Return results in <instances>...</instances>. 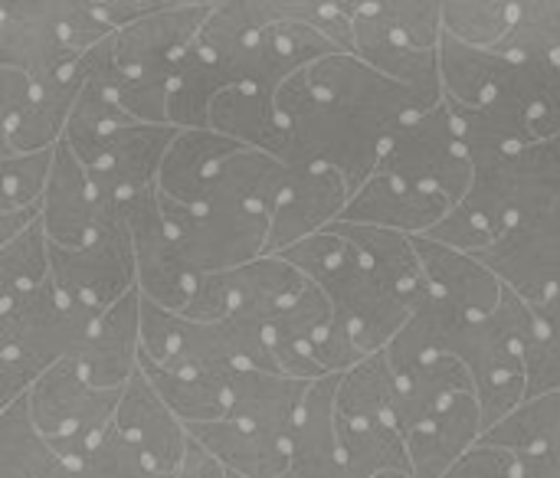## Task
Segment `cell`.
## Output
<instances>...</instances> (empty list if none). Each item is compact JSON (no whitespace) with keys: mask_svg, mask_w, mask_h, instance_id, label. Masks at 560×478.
I'll list each match as a JSON object with an SVG mask.
<instances>
[{"mask_svg":"<svg viewBox=\"0 0 560 478\" xmlns=\"http://www.w3.org/2000/svg\"><path fill=\"white\" fill-rule=\"evenodd\" d=\"M102 210L105 203L98 200L85 164L69 151L66 141H59L52 177L43 197V226H46L49 243L62 249H75L89 243V236L95 233L102 220Z\"/></svg>","mask_w":560,"mask_h":478,"instance_id":"22","label":"cell"},{"mask_svg":"<svg viewBox=\"0 0 560 478\" xmlns=\"http://www.w3.org/2000/svg\"><path fill=\"white\" fill-rule=\"evenodd\" d=\"M532 72V108L528 121L538 141H560V62L525 59Z\"/></svg>","mask_w":560,"mask_h":478,"instance_id":"48","label":"cell"},{"mask_svg":"<svg viewBox=\"0 0 560 478\" xmlns=\"http://www.w3.org/2000/svg\"><path fill=\"white\" fill-rule=\"evenodd\" d=\"M79 53L62 46L56 30L46 23L39 0H3L0 3V66L20 69L33 85H49L75 72Z\"/></svg>","mask_w":560,"mask_h":478,"instance_id":"16","label":"cell"},{"mask_svg":"<svg viewBox=\"0 0 560 478\" xmlns=\"http://www.w3.org/2000/svg\"><path fill=\"white\" fill-rule=\"evenodd\" d=\"M52 279V243L43 220L10 243H0V305L36 292Z\"/></svg>","mask_w":560,"mask_h":478,"instance_id":"42","label":"cell"},{"mask_svg":"<svg viewBox=\"0 0 560 478\" xmlns=\"http://www.w3.org/2000/svg\"><path fill=\"white\" fill-rule=\"evenodd\" d=\"M515 20H518L515 0H446L443 3L446 33L476 49H499L502 39L512 33Z\"/></svg>","mask_w":560,"mask_h":478,"instance_id":"43","label":"cell"},{"mask_svg":"<svg viewBox=\"0 0 560 478\" xmlns=\"http://www.w3.org/2000/svg\"><path fill=\"white\" fill-rule=\"evenodd\" d=\"M463 322H469V318H463L446 299H440L427 285V292L420 295L410 322L404 325V331L387 348V358H390L397 377H407L410 371L450 354L453 338L463 328Z\"/></svg>","mask_w":560,"mask_h":478,"instance_id":"33","label":"cell"},{"mask_svg":"<svg viewBox=\"0 0 560 478\" xmlns=\"http://www.w3.org/2000/svg\"><path fill=\"white\" fill-rule=\"evenodd\" d=\"M338 381L341 374H328L308 387L292 430L289 469L282 478H354L345 463L338 433Z\"/></svg>","mask_w":560,"mask_h":478,"instance_id":"18","label":"cell"},{"mask_svg":"<svg viewBox=\"0 0 560 478\" xmlns=\"http://www.w3.org/2000/svg\"><path fill=\"white\" fill-rule=\"evenodd\" d=\"M535 305L509 289L499 312L479 322H463L453 338L450 354L459 358L472 374L486 433L528 400L525 351L535 338Z\"/></svg>","mask_w":560,"mask_h":478,"instance_id":"4","label":"cell"},{"mask_svg":"<svg viewBox=\"0 0 560 478\" xmlns=\"http://www.w3.org/2000/svg\"><path fill=\"white\" fill-rule=\"evenodd\" d=\"M482 443L509 450L515 456H538L560 446V390L528 397L499 427H492Z\"/></svg>","mask_w":560,"mask_h":478,"instance_id":"41","label":"cell"},{"mask_svg":"<svg viewBox=\"0 0 560 478\" xmlns=\"http://www.w3.org/2000/svg\"><path fill=\"white\" fill-rule=\"evenodd\" d=\"M312 89L338 105L341 112L354 115L358 121L394 135L400 125H407L417 115L433 112L436 105L423 102L417 92L407 85L394 82L390 75L377 72L354 53H335L328 59H318L315 66L305 69Z\"/></svg>","mask_w":560,"mask_h":478,"instance_id":"9","label":"cell"},{"mask_svg":"<svg viewBox=\"0 0 560 478\" xmlns=\"http://www.w3.org/2000/svg\"><path fill=\"white\" fill-rule=\"evenodd\" d=\"M335 318L331 299L318 282L308 279V285L266 322V335L276 354V364L282 374L299 381H322L328 377L318 364V341L328 331Z\"/></svg>","mask_w":560,"mask_h":478,"instance_id":"21","label":"cell"},{"mask_svg":"<svg viewBox=\"0 0 560 478\" xmlns=\"http://www.w3.org/2000/svg\"><path fill=\"white\" fill-rule=\"evenodd\" d=\"M128 125H135V118L118 105V98L105 85L85 79V89H82L72 115H69V125H66L62 141L89 167L102 154V148L108 144V138L118 135Z\"/></svg>","mask_w":560,"mask_h":478,"instance_id":"40","label":"cell"},{"mask_svg":"<svg viewBox=\"0 0 560 478\" xmlns=\"http://www.w3.org/2000/svg\"><path fill=\"white\" fill-rule=\"evenodd\" d=\"M161 194V190H158ZM161 213L197 276H217L269 256V213L243 207H184L161 194Z\"/></svg>","mask_w":560,"mask_h":478,"instance_id":"6","label":"cell"},{"mask_svg":"<svg viewBox=\"0 0 560 478\" xmlns=\"http://www.w3.org/2000/svg\"><path fill=\"white\" fill-rule=\"evenodd\" d=\"M180 128L174 125H128L108 138L102 154L85 167L102 203H128L131 197L158 187L161 164Z\"/></svg>","mask_w":560,"mask_h":478,"instance_id":"13","label":"cell"},{"mask_svg":"<svg viewBox=\"0 0 560 478\" xmlns=\"http://www.w3.org/2000/svg\"><path fill=\"white\" fill-rule=\"evenodd\" d=\"M295 167H289L285 161L259 151V148H240L233 151L217 174L207 184V203H223V207H243V210H259V213H272L289 177Z\"/></svg>","mask_w":560,"mask_h":478,"instance_id":"28","label":"cell"},{"mask_svg":"<svg viewBox=\"0 0 560 478\" xmlns=\"http://www.w3.org/2000/svg\"><path fill=\"white\" fill-rule=\"evenodd\" d=\"M328 230H335L354 253L358 259L381 279L387 282L394 292L407 295V299H420L427 289V272L417 253L413 236L397 233V230H384V226H361V223H331Z\"/></svg>","mask_w":560,"mask_h":478,"instance_id":"29","label":"cell"},{"mask_svg":"<svg viewBox=\"0 0 560 478\" xmlns=\"http://www.w3.org/2000/svg\"><path fill=\"white\" fill-rule=\"evenodd\" d=\"M102 315L66 299L52 279L0 305V410L20 400L52 364L75 358Z\"/></svg>","mask_w":560,"mask_h":478,"instance_id":"2","label":"cell"},{"mask_svg":"<svg viewBox=\"0 0 560 478\" xmlns=\"http://www.w3.org/2000/svg\"><path fill=\"white\" fill-rule=\"evenodd\" d=\"M341 450L354 478H381L390 473H413L407 436L394 420H341Z\"/></svg>","mask_w":560,"mask_h":478,"instance_id":"36","label":"cell"},{"mask_svg":"<svg viewBox=\"0 0 560 478\" xmlns=\"http://www.w3.org/2000/svg\"><path fill=\"white\" fill-rule=\"evenodd\" d=\"M220 276L230 302V318H256V322H269L308 285V279L282 256H262L249 266Z\"/></svg>","mask_w":560,"mask_h":478,"instance_id":"31","label":"cell"},{"mask_svg":"<svg viewBox=\"0 0 560 478\" xmlns=\"http://www.w3.org/2000/svg\"><path fill=\"white\" fill-rule=\"evenodd\" d=\"M141 361V289L115 302L89 331L82 351L75 354L79 371L92 387L125 390L138 374Z\"/></svg>","mask_w":560,"mask_h":478,"instance_id":"19","label":"cell"},{"mask_svg":"<svg viewBox=\"0 0 560 478\" xmlns=\"http://www.w3.org/2000/svg\"><path fill=\"white\" fill-rule=\"evenodd\" d=\"M276 108L289 131L292 167H331L351 194L377 171L390 135L358 121L328 98H322L305 72H295L276 92Z\"/></svg>","mask_w":560,"mask_h":478,"instance_id":"3","label":"cell"},{"mask_svg":"<svg viewBox=\"0 0 560 478\" xmlns=\"http://www.w3.org/2000/svg\"><path fill=\"white\" fill-rule=\"evenodd\" d=\"M276 256H282L305 279H312L325 289V295L331 299V308H335V322H341L348 328L354 348L364 358L387 351L420 302V299H407V295L394 292L387 282H381L335 230L315 233Z\"/></svg>","mask_w":560,"mask_h":478,"instance_id":"1","label":"cell"},{"mask_svg":"<svg viewBox=\"0 0 560 478\" xmlns=\"http://www.w3.org/2000/svg\"><path fill=\"white\" fill-rule=\"evenodd\" d=\"M535 315H538V328L525 351L528 397L560 390V292L555 299L535 305Z\"/></svg>","mask_w":560,"mask_h":478,"instance_id":"47","label":"cell"},{"mask_svg":"<svg viewBox=\"0 0 560 478\" xmlns=\"http://www.w3.org/2000/svg\"><path fill=\"white\" fill-rule=\"evenodd\" d=\"M138 371L151 381V387L161 394V400L177 413V420L184 427L217 423L230 410V384H233L236 371L233 374L197 371V368L167 371V368H158L154 361H148L144 354L138 361Z\"/></svg>","mask_w":560,"mask_h":478,"instance_id":"32","label":"cell"},{"mask_svg":"<svg viewBox=\"0 0 560 478\" xmlns=\"http://www.w3.org/2000/svg\"><path fill=\"white\" fill-rule=\"evenodd\" d=\"M413 243H417L430 292L446 299L469 322H479L499 312L509 289L479 256L433 243L430 236H413Z\"/></svg>","mask_w":560,"mask_h":478,"instance_id":"20","label":"cell"},{"mask_svg":"<svg viewBox=\"0 0 560 478\" xmlns=\"http://www.w3.org/2000/svg\"><path fill=\"white\" fill-rule=\"evenodd\" d=\"M515 59H505L495 49H476L459 43L456 36H443L440 46V75L443 95L456 105H489L499 98Z\"/></svg>","mask_w":560,"mask_h":478,"instance_id":"34","label":"cell"},{"mask_svg":"<svg viewBox=\"0 0 560 478\" xmlns=\"http://www.w3.org/2000/svg\"><path fill=\"white\" fill-rule=\"evenodd\" d=\"M190 440H197L207 453H213L233 476L243 478H282L289 469V440L249 430L236 420L197 423L187 427Z\"/></svg>","mask_w":560,"mask_h":478,"instance_id":"30","label":"cell"},{"mask_svg":"<svg viewBox=\"0 0 560 478\" xmlns=\"http://www.w3.org/2000/svg\"><path fill=\"white\" fill-rule=\"evenodd\" d=\"M115 430L164 476H177L190 446L187 427L177 420V413L161 400V394L151 387V381L138 371L128 387L121 390Z\"/></svg>","mask_w":560,"mask_h":478,"instance_id":"17","label":"cell"},{"mask_svg":"<svg viewBox=\"0 0 560 478\" xmlns=\"http://www.w3.org/2000/svg\"><path fill=\"white\" fill-rule=\"evenodd\" d=\"M131 243H135V259H138V289L148 302L167 308V312H184L197 292V276L180 253L177 240L171 236L164 213H161V194L158 187L131 197L121 203Z\"/></svg>","mask_w":560,"mask_h":478,"instance_id":"10","label":"cell"},{"mask_svg":"<svg viewBox=\"0 0 560 478\" xmlns=\"http://www.w3.org/2000/svg\"><path fill=\"white\" fill-rule=\"evenodd\" d=\"M177 478H233V473H230L213 453H207L197 440H190L187 456H184V466H180Z\"/></svg>","mask_w":560,"mask_h":478,"instance_id":"50","label":"cell"},{"mask_svg":"<svg viewBox=\"0 0 560 478\" xmlns=\"http://www.w3.org/2000/svg\"><path fill=\"white\" fill-rule=\"evenodd\" d=\"M217 3H180L164 0L154 13L135 20L112 36L115 59L125 75L174 79L177 66L197 43L200 30L213 16Z\"/></svg>","mask_w":560,"mask_h":478,"instance_id":"11","label":"cell"},{"mask_svg":"<svg viewBox=\"0 0 560 478\" xmlns=\"http://www.w3.org/2000/svg\"><path fill=\"white\" fill-rule=\"evenodd\" d=\"M223 89H230V79L217 66V59L200 43H194L171 79V98H167L171 125L180 131L210 128V112Z\"/></svg>","mask_w":560,"mask_h":478,"instance_id":"37","label":"cell"},{"mask_svg":"<svg viewBox=\"0 0 560 478\" xmlns=\"http://www.w3.org/2000/svg\"><path fill=\"white\" fill-rule=\"evenodd\" d=\"M400 381V397H397V427L404 436L420 430L427 420H433L453 397L459 394H476L472 374L466 364L453 354H443L417 371H410Z\"/></svg>","mask_w":560,"mask_h":478,"instance_id":"35","label":"cell"},{"mask_svg":"<svg viewBox=\"0 0 560 478\" xmlns=\"http://www.w3.org/2000/svg\"><path fill=\"white\" fill-rule=\"evenodd\" d=\"M52 282L66 299L98 312L138 289V259L121 207L105 203L89 243L75 249L52 246Z\"/></svg>","mask_w":560,"mask_h":478,"instance_id":"7","label":"cell"},{"mask_svg":"<svg viewBox=\"0 0 560 478\" xmlns=\"http://www.w3.org/2000/svg\"><path fill=\"white\" fill-rule=\"evenodd\" d=\"M400 381L387 358L377 351L341 374L338 381V417L341 420H394L397 423Z\"/></svg>","mask_w":560,"mask_h":478,"instance_id":"38","label":"cell"},{"mask_svg":"<svg viewBox=\"0 0 560 478\" xmlns=\"http://www.w3.org/2000/svg\"><path fill=\"white\" fill-rule=\"evenodd\" d=\"M59 463L33 420L26 394L0 410V478H49Z\"/></svg>","mask_w":560,"mask_h":478,"instance_id":"39","label":"cell"},{"mask_svg":"<svg viewBox=\"0 0 560 478\" xmlns=\"http://www.w3.org/2000/svg\"><path fill=\"white\" fill-rule=\"evenodd\" d=\"M33 420L62 463H82L115 427L121 390H102L85 381L75 358L52 364L26 390Z\"/></svg>","mask_w":560,"mask_h":478,"instance_id":"5","label":"cell"},{"mask_svg":"<svg viewBox=\"0 0 560 478\" xmlns=\"http://www.w3.org/2000/svg\"><path fill=\"white\" fill-rule=\"evenodd\" d=\"M450 210L453 203L443 194L423 190L387 171H374L351 194V203L341 213V220L361 223V226H384V230H397L407 236H427L446 220Z\"/></svg>","mask_w":560,"mask_h":478,"instance_id":"15","label":"cell"},{"mask_svg":"<svg viewBox=\"0 0 560 478\" xmlns=\"http://www.w3.org/2000/svg\"><path fill=\"white\" fill-rule=\"evenodd\" d=\"M210 128L246 144V148H259V151L289 164V131H285V121L276 108V92L253 89V85L223 89L213 102Z\"/></svg>","mask_w":560,"mask_h":478,"instance_id":"26","label":"cell"},{"mask_svg":"<svg viewBox=\"0 0 560 478\" xmlns=\"http://www.w3.org/2000/svg\"><path fill=\"white\" fill-rule=\"evenodd\" d=\"M381 478H413V473H390V476H381Z\"/></svg>","mask_w":560,"mask_h":478,"instance_id":"52","label":"cell"},{"mask_svg":"<svg viewBox=\"0 0 560 478\" xmlns=\"http://www.w3.org/2000/svg\"><path fill=\"white\" fill-rule=\"evenodd\" d=\"M522 478H560V446L538 456H522Z\"/></svg>","mask_w":560,"mask_h":478,"instance_id":"51","label":"cell"},{"mask_svg":"<svg viewBox=\"0 0 560 478\" xmlns=\"http://www.w3.org/2000/svg\"><path fill=\"white\" fill-rule=\"evenodd\" d=\"M446 478H522V456L479 440Z\"/></svg>","mask_w":560,"mask_h":478,"instance_id":"49","label":"cell"},{"mask_svg":"<svg viewBox=\"0 0 560 478\" xmlns=\"http://www.w3.org/2000/svg\"><path fill=\"white\" fill-rule=\"evenodd\" d=\"M479 259L528 305H541L560 292V210L518 220Z\"/></svg>","mask_w":560,"mask_h":478,"instance_id":"12","label":"cell"},{"mask_svg":"<svg viewBox=\"0 0 560 478\" xmlns=\"http://www.w3.org/2000/svg\"><path fill=\"white\" fill-rule=\"evenodd\" d=\"M558 62H560V59H558Z\"/></svg>","mask_w":560,"mask_h":478,"instance_id":"54","label":"cell"},{"mask_svg":"<svg viewBox=\"0 0 560 478\" xmlns=\"http://www.w3.org/2000/svg\"><path fill=\"white\" fill-rule=\"evenodd\" d=\"M368 10L390 39L420 53H440L446 36L443 0H371Z\"/></svg>","mask_w":560,"mask_h":478,"instance_id":"44","label":"cell"},{"mask_svg":"<svg viewBox=\"0 0 560 478\" xmlns=\"http://www.w3.org/2000/svg\"><path fill=\"white\" fill-rule=\"evenodd\" d=\"M52 164H56V148L33 151V154H0V210L43 207Z\"/></svg>","mask_w":560,"mask_h":478,"instance_id":"46","label":"cell"},{"mask_svg":"<svg viewBox=\"0 0 560 478\" xmlns=\"http://www.w3.org/2000/svg\"><path fill=\"white\" fill-rule=\"evenodd\" d=\"M243 144L213 131V128H190L177 131L161 174H158V190L184 207H203L207 200V184L217 174V167L240 151Z\"/></svg>","mask_w":560,"mask_h":478,"instance_id":"27","label":"cell"},{"mask_svg":"<svg viewBox=\"0 0 560 478\" xmlns=\"http://www.w3.org/2000/svg\"><path fill=\"white\" fill-rule=\"evenodd\" d=\"M486 436L476 394L453 397L433 420L407 436L413 478H446V473Z\"/></svg>","mask_w":560,"mask_h":478,"instance_id":"24","label":"cell"},{"mask_svg":"<svg viewBox=\"0 0 560 478\" xmlns=\"http://www.w3.org/2000/svg\"><path fill=\"white\" fill-rule=\"evenodd\" d=\"M351 203L348 180L331 167H295L276 210L269 213V256L325 233Z\"/></svg>","mask_w":560,"mask_h":478,"instance_id":"14","label":"cell"},{"mask_svg":"<svg viewBox=\"0 0 560 478\" xmlns=\"http://www.w3.org/2000/svg\"><path fill=\"white\" fill-rule=\"evenodd\" d=\"M377 171H387L423 190L443 194L450 203L466 200L476 180V164L459 144L446 98L433 112L410 118L390 135Z\"/></svg>","mask_w":560,"mask_h":478,"instance_id":"8","label":"cell"},{"mask_svg":"<svg viewBox=\"0 0 560 478\" xmlns=\"http://www.w3.org/2000/svg\"><path fill=\"white\" fill-rule=\"evenodd\" d=\"M315 381H299L276 371H236L230 384V410L226 420H236L249 430L279 436L292 443L295 420L302 413L305 394Z\"/></svg>","mask_w":560,"mask_h":478,"instance_id":"23","label":"cell"},{"mask_svg":"<svg viewBox=\"0 0 560 478\" xmlns=\"http://www.w3.org/2000/svg\"><path fill=\"white\" fill-rule=\"evenodd\" d=\"M233 478H243V476H233Z\"/></svg>","mask_w":560,"mask_h":478,"instance_id":"53","label":"cell"},{"mask_svg":"<svg viewBox=\"0 0 560 478\" xmlns=\"http://www.w3.org/2000/svg\"><path fill=\"white\" fill-rule=\"evenodd\" d=\"M354 56H361L377 72L407 85L430 105H443V75L440 53H420L387 36V30L374 20L368 3H354Z\"/></svg>","mask_w":560,"mask_h":478,"instance_id":"25","label":"cell"},{"mask_svg":"<svg viewBox=\"0 0 560 478\" xmlns=\"http://www.w3.org/2000/svg\"><path fill=\"white\" fill-rule=\"evenodd\" d=\"M495 53L515 62L560 59V0L518 3V20Z\"/></svg>","mask_w":560,"mask_h":478,"instance_id":"45","label":"cell"}]
</instances>
